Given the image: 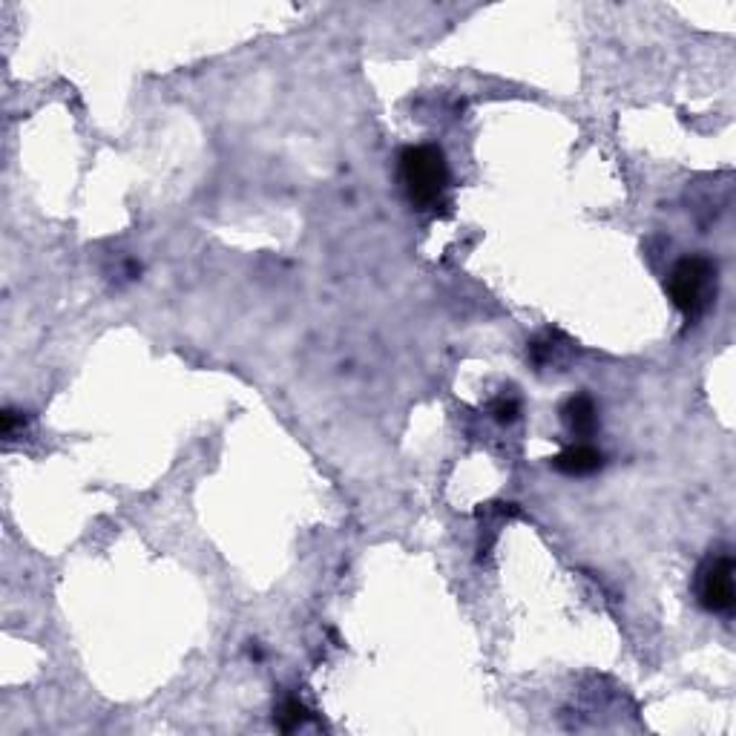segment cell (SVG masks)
<instances>
[{
  "mask_svg": "<svg viewBox=\"0 0 736 736\" xmlns=\"http://www.w3.org/2000/svg\"><path fill=\"white\" fill-rule=\"evenodd\" d=\"M400 182L417 210H435L446 199L449 164L435 144H412L400 153Z\"/></svg>",
  "mask_w": 736,
  "mask_h": 736,
  "instance_id": "obj_1",
  "label": "cell"
},
{
  "mask_svg": "<svg viewBox=\"0 0 736 736\" xmlns=\"http://www.w3.org/2000/svg\"><path fill=\"white\" fill-rule=\"evenodd\" d=\"M667 294L685 320H699L716 299V265L708 256H685L667 276Z\"/></svg>",
  "mask_w": 736,
  "mask_h": 736,
  "instance_id": "obj_2",
  "label": "cell"
},
{
  "mask_svg": "<svg viewBox=\"0 0 736 736\" xmlns=\"http://www.w3.org/2000/svg\"><path fill=\"white\" fill-rule=\"evenodd\" d=\"M699 604L708 613H731L734 610V561L731 555H713L699 570Z\"/></svg>",
  "mask_w": 736,
  "mask_h": 736,
  "instance_id": "obj_3",
  "label": "cell"
},
{
  "mask_svg": "<svg viewBox=\"0 0 736 736\" xmlns=\"http://www.w3.org/2000/svg\"><path fill=\"white\" fill-rule=\"evenodd\" d=\"M552 466L561 475L584 478V475H596L598 469L604 466V455L593 446H587V443H578V446H570L567 452H561L558 458L552 460Z\"/></svg>",
  "mask_w": 736,
  "mask_h": 736,
  "instance_id": "obj_4",
  "label": "cell"
},
{
  "mask_svg": "<svg viewBox=\"0 0 736 736\" xmlns=\"http://www.w3.org/2000/svg\"><path fill=\"white\" fill-rule=\"evenodd\" d=\"M564 423H567V429L578 437H590L596 432L598 426V409L596 403H593V397L590 394H575L567 400V406H564Z\"/></svg>",
  "mask_w": 736,
  "mask_h": 736,
  "instance_id": "obj_5",
  "label": "cell"
},
{
  "mask_svg": "<svg viewBox=\"0 0 736 736\" xmlns=\"http://www.w3.org/2000/svg\"><path fill=\"white\" fill-rule=\"evenodd\" d=\"M276 725H279V731H299L305 722H311L314 719V713L308 711L299 699H285L282 705H279V711H276Z\"/></svg>",
  "mask_w": 736,
  "mask_h": 736,
  "instance_id": "obj_6",
  "label": "cell"
},
{
  "mask_svg": "<svg viewBox=\"0 0 736 736\" xmlns=\"http://www.w3.org/2000/svg\"><path fill=\"white\" fill-rule=\"evenodd\" d=\"M489 412H492V417H495L498 423H515L518 414H521V406H518V400H512V397H498V400L489 406Z\"/></svg>",
  "mask_w": 736,
  "mask_h": 736,
  "instance_id": "obj_7",
  "label": "cell"
}]
</instances>
